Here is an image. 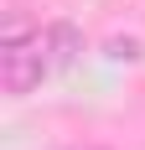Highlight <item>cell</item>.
<instances>
[{
  "mask_svg": "<svg viewBox=\"0 0 145 150\" xmlns=\"http://www.w3.org/2000/svg\"><path fill=\"white\" fill-rule=\"evenodd\" d=\"M114 57H140V42H114Z\"/></svg>",
  "mask_w": 145,
  "mask_h": 150,
  "instance_id": "cell-3",
  "label": "cell"
},
{
  "mask_svg": "<svg viewBox=\"0 0 145 150\" xmlns=\"http://www.w3.org/2000/svg\"><path fill=\"white\" fill-rule=\"evenodd\" d=\"M78 52H83V36H78V26L72 21H52L47 26V57H52V67H72L78 62Z\"/></svg>",
  "mask_w": 145,
  "mask_h": 150,
  "instance_id": "cell-2",
  "label": "cell"
},
{
  "mask_svg": "<svg viewBox=\"0 0 145 150\" xmlns=\"http://www.w3.org/2000/svg\"><path fill=\"white\" fill-rule=\"evenodd\" d=\"M47 73H52L47 36L26 21V11H11L5 16V31H0V83H5V93L26 98Z\"/></svg>",
  "mask_w": 145,
  "mask_h": 150,
  "instance_id": "cell-1",
  "label": "cell"
}]
</instances>
